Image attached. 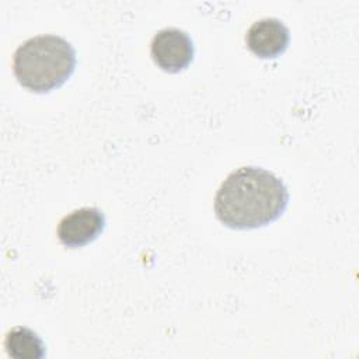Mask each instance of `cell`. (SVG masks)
<instances>
[{"instance_id": "6da1fadb", "label": "cell", "mask_w": 359, "mask_h": 359, "mask_svg": "<svg viewBox=\"0 0 359 359\" xmlns=\"http://www.w3.org/2000/svg\"><path fill=\"white\" fill-rule=\"evenodd\" d=\"M287 201V189L273 172L261 167H240L217 189L215 212L230 229H257L276 220Z\"/></svg>"}, {"instance_id": "7a4b0ae2", "label": "cell", "mask_w": 359, "mask_h": 359, "mask_svg": "<svg viewBox=\"0 0 359 359\" xmlns=\"http://www.w3.org/2000/svg\"><path fill=\"white\" fill-rule=\"evenodd\" d=\"M13 67L20 84L35 93H48L72 76L76 52L62 36L38 35L17 48Z\"/></svg>"}, {"instance_id": "3957f363", "label": "cell", "mask_w": 359, "mask_h": 359, "mask_svg": "<svg viewBox=\"0 0 359 359\" xmlns=\"http://www.w3.org/2000/svg\"><path fill=\"white\" fill-rule=\"evenodd\" d=\"M150 52L153 60L165 72L184 70L194 59L191 36L180 28H163L151 39Z\"/></svg>"}, {"instance_id": "277c9868", "label": "cell", "mask_w": 359, "mask_h": 359, "mask_svg": "<svg viewBox=\"0 0 359 359\" xmlns=\"http://www.w3.org/2000/svg\"><path fill=\"white\" fill-rule=\"evenodd\" d=\"M105 227V216L97 208H80L66 215L57 226L60 243L70 248L81 247L94 238Z\"/></svg>"}, {"instance_id": "5b68a950", "label": "cell", "mask_w": 359, "mask_h": 359, "mask_svg": "<svg viewBox=\"0 0 359 359\" xmlns=\"http://www.w3.org/2000/svg\"><path fill=\"white\" fill-rule=\"evenodd\" d=\"M289 29L278 18L266 17L255 21L247 31L245 42L248 49L264 59L276 57L289 45Z\"/></svg>"}, {"instance_id": "8992f818", "label": "cell", "mask_w": 359, "mask_h": 359, "mask_svg": "<svg viewBox=\"0 0 359 359\" xmlns=\"http://www.w3.org/2000/svg\"><path fill=\"white\" fill-rule=\"evenodd\" d=\"M10 356L17 359H36L45 355V345L41 338L25 327L13 328L4 341Z\"/></svg>"}]
</instances>
